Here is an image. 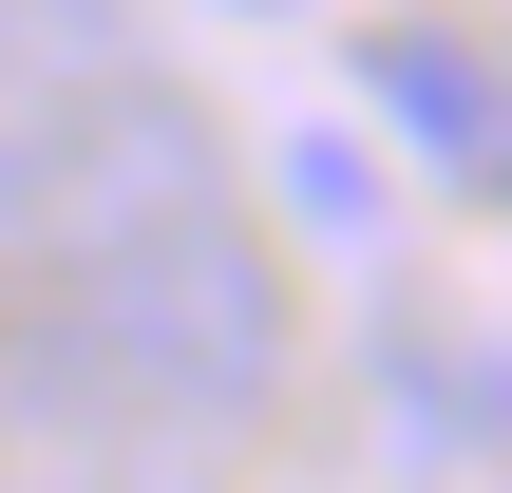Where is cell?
<instances>
[{"label": "cell", "instance_id": "cell-1", "mask_svg": "<svg viewBox=\"0 0 512 493\" xmlns=\"http://www.w3.org/2000/svg\"><path fill=\"white\" fill-rule=\"evenodd\" d=\"M171 209H228V133H209L190 76L114 57V76L0 114V304L95 266V247H133V228H171Z\"/></svg>", "mask_w": 512, "mask_h": 493}, {"label": "cell", "instance_id": "cell-2", "mask_svg": "<svg viewBox=\"0 0 512 493\" xmlns=\"http://www.w3.org/2000/svg\"><path fill=\"white\" fill-rule=\"evenodd\" d=\"M361 95H380V133H399V152H437V171H512V76L475 57V38L399 19V38L361 57Z\"/></svg>", "mask_w": 512, "mask_h": 493}, {"label": "cell", "instance_id": "cell-3", "mask_svg": "<svg viewBox=\"0 0 512 493\" xmlns=\"http://www.w3.org/2000/svg\"><path fill=\"white\" fill-rule=\"evenodd\" d=\"M114 57H152V38H133V0H0V114H19V95L114 76Z\"/></svg>", "mask_w": 512, "mask_h": 493}, {"label": "cell", "instance_id": "cell-4", "mask_svg": "<svg viewBox=\"0 0 512 493\" xmlns=\"http://www.w3.org/2000/svg\"><path fill=\"white\" fill-rule=\"evenodd\" d=\"M285 209H304L323 247H380V152H361V133H304V152H285Z\"/></svg>", "mask_w": 512, "mask_h": 493}, {"label": "cell", "instance_id": "cell-5", "mask_svg": "<svg viewBox=\"0 0 512 493\" xmlns=\"http://www.w3.org/2000/svg\"><path fill=\"white\" fill-rule=\"evenodd\" d=\"M228 19H285V0H228Z\"/></svg>", "mask_w": 512, "mask_h": 493}]
</instances>
